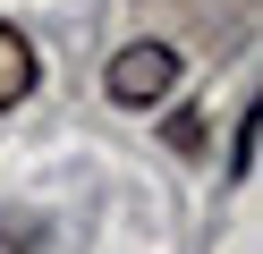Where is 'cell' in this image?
<instances>
[{
	"label": "cell",
	"instance_id": "1",
	"mask_svg": "<svg viewBox=\"0 0 263 254\" xmlns=\"http://www.w3.org/2000/svg\"><path fill=\"white\" fill-rule=\"evenodd\" d=\"M170 85H178V51L170 43H127L119 60H110V102H127V110L161 102Z\"/></svg>",
	"mask_w": 263,
	"mask_h": 254
},
{
	"label": "cell",
	"instance_id": "2",
	"mask_svg": "<svg viewBox=\"0 0 263 254\" xmlns=\"http://www.w3.org/2000/svg\"><path fill=\"white\" fill-rule=\"evenodd\" d=\"M26 93H34V43L0 17V110H17Z\"/></svg>",
	"mask_w": 263,
	"mask_h": 254
},
{
	"label": "cell",
	"instance_id": "3",
	"mask_svg": "<svg viewBox=\"0 0 263 254\" xmlns=\"http://www.w3.org/2000/svg\"><path fill=\"white\" fill-rule=\"evenodd\" d=\"M195 119H204V110H178V119H170V144H178V152H204V127H195Z\"/></svg>",
	"mask_w": 263,
	"mask_h": 254
}]
</instances>
